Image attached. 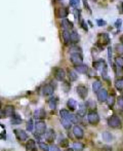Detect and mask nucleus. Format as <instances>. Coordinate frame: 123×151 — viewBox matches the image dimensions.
<instances>
[{"label": "nucleus", "mask_w": 123, "mask_h": 151, "mask_svg": "<svg viewBox=\"0 0 123 151\" xmlns=\"http://www.w3.org/2000/svg\"><path fill=\"white\" fill-rule=\"evenodd\" d=\"M54 76L59 81H63L66 78V72L62 68H56V71H54Z\"/></svg>", "instance_id": "nucleus-7"}, {"label": "nucleus", "mask_w": 123, "mask_h": 151, "mask_svg": "<svg viewBox=\"0 0 123 151\" xmlns=\"http://www.w3.org/2000/svg\"><path fill=\"white\" fill-rule=\"evenodd\" d=\"M22 118H21V116L18 115V114H14L12 117H11V123L12 124H21L22 123Z\"/></svg>", "instance_id": "nucleus-23"}, {"label": "nucleus", "mask_w": 123, "mask_h": 151, "mask_svg": "<svg viewBox=\"0 0 123 151\" xmlns=\"http://www.w3.org/2000/svg\"><path fill=\"white\" fill-rule=\"evenodd\" d=\"M96 23H97V25H99V26H101V27L106 25V21H103V20H97V21H96Z\"/></svg>", "instance_id": "nucleus-42"}, {"label": "nucleus", "mask_w": 123, "mask_h": 151, "mask_svg": "<svg viewBox=\"0 0 123 151\" xmlns=\"http://www.w3.org/2000/svg\"><path fill=\"white\" fill-rule=\"evenodd\" d=\"M67 119L68 120H70L72 123H76V122H77V117H76L75 115H73V114H70V115L68 116Z\"/></svg>", "instance_id": "nucleus-38"}, {"label": "nucleus", "mask_w": 123, "mask_h": 151, "mask_svg": "<svg viewBox=\"0 0 123 151\" xmlns=\"http://www.w3.org/2000/svg\"><path fill=\"white\" fill-rule=\"evenodd\" d=\"M73 148L75 151H82L84 149V144H82L81 142H75L73 144Z\"/></svg>", "instance_id": "nucleus-24"}, {"label": "nucleus", "mask_w": 123, "mask_h": 151, "mask_svg": "<svg viewBox=\"0 0 123 151\" xmlns=\"http://www.w3.org/2000/svg\"><path fill=\"white\" fill-rule=\"evenodd\" d=\"M73 135L75 136V138H77V139H82L83 136H84V132L79 125H75L73 127Z\"/></svg>", "instance_id": "nucleus-9"}, {"label": "nucleus", "mask_w": 123, "mask_h": 151, "mask_svg": "<svg viewBox=\"0 0 123 151\" xmlns=\"http://www.w3.org/2000/svg\"><path fill=\"white\" fill-rule=\"evenodd\" d=\"M68 107L70 108V110H75L76 107H77V103H76L75 100H73V99H70L67 103Z\"/></svg>", "instance_id": "nucleus-26"}, {"label": "nucleus", "mask_w": 123, "mask_h": 151, "mask_svg": "<svg viewBox=\"0 0 123 151\" xmlns=\"http://www.w3.org/2000/svg\"><path fill=\"white\" fill-rule=\"evenodd\" d=\"M111 1H112V0H111Z\"/></svg>", "instance_id": "nucleus-51"}, {"label": "nucleus", "mask_w": 123, "mask_h": 151, "mask_svg": "<svg viewBox=\"0 0 123 151\" xmlns=\"http://www.w3.org/2000/svg\"><path fill=\"white\" fill-rule=\"evenodd\" d=\"M121 8H122V9H121V14H123V2L121 3Z\"/></svg>", "instance_id": "nucleus-47"}, {"label": "nucleus", "mask_w": 123, "mask_h": 151, "mask_svg": "<svg viewBox=\"0 0 123 151\" xmlns=\"http://www.w3.org/2000/svg\"><path fill=\"white\" fill-rule=\"evenodd\" d=\"M115 86L118 91H121V92H122L123 91V78L117 79L115 82Z\"/></svg>", "instance_id": "nucleus-29"}, {"label": "nucleus", "mask_w": 123, "mask_h": 151, "mask_svg": "<svg viewBox=\"0 0 123 151\" xmlns=\"http://www.w3.org/2000/svg\"><path fill=\"white\" fill-rule=\"evenodd\" d=\"M79 1H80V0H71V5H73V6L77 5L78 3H79Z\"/></svg>", "instance_id": "nucleus-44"}, {"label": "nucleus", "mask_w": 123, "mask_h": 151, "mask_svg": "<svg viewBox=\"0 0 123 151\" xmlns=\"http://www.w3.org/2000/svg\"><path fill=\"white\" fill-rule=\"evenodd\" d=\"M115 49L119 54H123V44L122 43H120V44H116Z\"/></svg>", "instance_id": "nucleus-36"}, {"label": "nucleus", "mask_w": 123, "mask_h": 151, "mask_svg": "<svg viewBox=\"0 0 123 151\" xmlns=\"http://www.w3.org/2000/svg\"><path fill=\"white\" fill-rule=\"evenodd\" d=\"M26 148L28 151H35L36 150V143L34 140H29L26 144Z\"/></svg>", "instance_id": "nucleus-16"}, {"label": "nucleus", "mask_w": 123, "mask_h": 151, "mask_svg": "<svg viewBox=\"0 0 123 151\" xmlns=\"http://www.w3.org/2000/svg\"><path fill=\"white\" fill-rule=\"evenodd\" d=\"M87 119H88L89 123L97 124L99 121V116L96 111H90V112L88 113V115H87Z\"/></svg>", "instance_id": "nucleus-4"}, {"label": "nucleus", "mask_w": 123, "mask_h": 151, "mask_svg": "<svg viewBox=\"0 0 123 151\" xmlns=\"http://www.w3.org/2000/svg\"><path fill=\"white\" fill-rule=\"evenodd\" d=\"M108 124L112 129H120L121 125H122V122H121V119L118 116L113 115L108 119Z\"/></svg>", "instance_id": "nucleus-1"}, {"label": "nucleus", "mask_w": 123, "mask_h": 151, "mask_svg": "<svg viewBox=\"0 0 123 151\" xmlns=\"http://www.w3.org/2000/svg\"><path fill=\"white\" fill-rule=\"evenodd\" d=\"M35 129H36V135L40 136L43 135L46 132V124L44 121H37L35 124Z\"/></svg>", "instance_id": "nucleus-2"}, {"label": "nucleus", "mask_w": 123, "mask_h": 151, "mask_svg": "<svg viewBox=\"0 0 123 151\" xmlns=\"http://www.w3.org/2000/svg\"><path fill=\"white\" fill-rule=\"evenodd\" d=\"M33 115H34V118L41 120V119L46 117V112L44 109H37V110L34 111V114H33Z\"/></svg>", "instance_id": "nucleus-11"}, {"label": "nucleus", "mask_w": 123, "mask_h": 151, "mask_svg": "<svg viewBox=\"0 0 123 151\" xmlns=\"http://www.w3.org/2000/svg\"><path fill=\"white\" fill-rule=\"evenodd\" d=\"M76 91H77L78 96H79L81 99H85V98L87 97V95H88L87 87L84 86V85H78L77 89H76Z\"/></svg>", "instance_id": "nucleus-5"}, {"label": "nucleus", "mask_w": 123, "mask_h": 151, "mask_svg": "<svg viewBox=\"0 0 123 151\" xmlns=\"http://www.w3.org/2000/svg\"><path fill=\"white\" fill-rule=\"evenodd\" d=\"M87 70H88V67H87V65L81 64V65H78V66H76V71H77L78 73L84 74V73L87 72Z\"/></svg>", "instance_id": "nucleus-15"}, {"label": "nucleus", "mask_w": 123, "mask_h": 151, "mask_svg": "<svg viewBox=\"0 0 123 151\" xmlns=\"http://www.w3.org/2000/svg\"><path fill=\"white\" fill-rule=\"evenodd\" d=\"M62 27L64 28V30H69V29H71V28H73V24L70 21L65 19L62 22Z\"/></svg>", "instance_id": "nucleus-19"}, {"label": "nucleus", "mask_w": 123, "mask_h": 151, "mask_svg": "<svg viewBox=\"0 0 123 151\" xmlns=\"http://www.w3.org/2000/svg\"><path fill=\"white\" fill-rule=\"evenodd\" d=\"M70 60H71V62L75 65V66L81 65L83 62L82 56H81L80 54H78V53H73V54H71V57H70Z\"/></svg>", "instance_id": "nucleus-3"}, {"label": "nucleus", "mask_w": 123, "mask_h": 151, "mask_svg": "<svg viewBox=\"0 0 123 151\" xmlns=\"http://www.w3.org/2000/svg\"><path fill=\"white\" fill-rule=\"evenodd\" d=\"M108 59H109V62L111 63V60H112V47L108 49Z\"/></svg>", "instance_id": "nucleus-39"}, {"label": "nucleus", "mask_w": 123, "mask_h": 151, "mask_svg": "<svg viewBox=\"0 0 123 151\" xmlns=\"http://www.w3.org/2000/svg\"><path fill=\"white\" fill-rule=\"evenodd\" d=\"M65 151H74L73 149H67V150H65Z\"/></svg>", "instance_id": "nucleus-49"}, {"label": "nucleus", "mask_w": 123, "mask_h": 151, "mask_svg": "<svg viewBox=\"0 0 123 151\" xmlns=\"http://www.w3.org/2000/svg\"><path fill=\"white\" fill-rule=\"evenodd\" d=\"M99 41L102 43L103 45H106V44H108V43L110 42L109 35H108V34H106V33H101V34L99 35Z\"/></svg>", "instance_id": "nucleus-13"}, {"label": "nucleus", "mask_w": 123, "mask_h": 151, "mask_svg": "<svg viewBox=\"0 0 123 151\" xmlns=\"http://www.w3.org/2000/svg\"><path fill=\"white\" fill-rule=\"evenodd\" d=\"M27 129L29 132H32L33 129H34V123H33V120L32 119H29L27 122Z\"/></svg>", "instance_id": "nucleus-35"}, {"label": "nucleus", "mask_w": 123, "mask_h": 151, "mask_svg": "<svg viewBox=\"0 0 123 151\" xmlns=\"http://www.w3.org/2000/svg\"><path fill=\"white\" fill-rule=\"evenodd\" d=\"M62 124L66 129H69L70 127H72V122L68 120V119H62Z\"/></svg>", "instance_id": "nucleus-31"}, {"label": "nucleus", "mask_w": 123, "mask_h": 151, "mask_svg": "<svg viewBox=\"0 0 123 151\" xmlns=\"http://www.w3.org/2000/svg\"><path fill=\"white\" fill-rule=\"evenodd\" d=\"M70 35H71V33L69 32V30H64V31H63V39H64V42L66 43V44L71 42Z\"/></svg>", "instance_id": "nucleus-17"}, {"label": "nucleus", "mask_w": 123, "mask_h": 151, "mask_svg": "<svg viewBox=\"0 0 123 151\" xmlns=\"http://www.w3.org/2000/svg\"><path fill=\"white\" fill-rule=\"evenodd\" d=\"M60 115H61L62 119H67L68 116L70 115V113H69V111L66 110V109H62V110L60 111Z\"/></svg>", "instance_id": "nucleus-32"}, {"label": "nucleus", "mask_w": 123, "mask_h": 151, "mask_svg": "<svg viewBox=\"0 0 123 151\" xmlns=\"http://www.w3.org/2000/svg\"><path fill=\"white\" fill-rule=\"evenodd\" d=\"M115 64L118 68H123V58L122 57H118L115 60Z\"/></svg>", "instance_id": "nucleus-33"}, {"label": "nucleus", "mask_w": 123, "mask_h": 151, "mask_svg": "<svg viewBox=\"0 0 123 151\" xmlns=\"http://www.w3.org/2000/svg\"><path fill=\"white\" fill-rule=\"evenodd\" d=\"M77 77H78V74L76 73V71L69 70V78H70V80L75 81V80H77Z\"/></svg>", "instance_id": "nucleus-30"}, {"label": "nucleus", "mask_w": 123, "mask_h": 151, "mask_svg": "<svg viewBox=\"0 0 123 151\" xmlns=\"http://www.w3.org/2000/svg\"><path fill=\"white\" fill-rule=\"evenodd\" d=\"M70 38H71V42L72 43H77V42H79V40H80V37H79V35H78V33L75 32V31L71 32Z\"/></svg>", "instance_id": "nucleus-18"}, {"label": "nucleus", "mask_w": 123, "mask_h": 151, "mask_svg": "<svg viewBox=\"0 0 123 151\" xmlns=\"http://www.w3.org/2000/svg\"><path fill=\"white\" fill-rule=\"evenodd\" d=\"M118 106L123 109V98L122 97H120L119 99H118Z\"/></svg>", "instance_id": "nucleus-41"}, {"label": "nucleus", "mask_w": 123, "mask_h": 151, "mask_svg": "<svg viewBox=\"0 0 123 151\" xmlns=\"http://www.w3.org/2000/svg\"><path fill=\"white\" fill-rule=\"evenodd\" d=\"M56 104H58V101H56V98H51V99H49V101H48V106H49V108L52 109V110H54L56 108Z\"/></svg>", "instance_id": "nucleus-25"}, {"label": "nucleus", "mask_w": 123, "mask_h": 151, "mask_svg": "<svg viewBox=\"0 0 123 151\" xmlns=\"http://www.w3.org/2000/svg\"><path fill=\"white\" fill-rule=\"evenodd\" d=\"M102 138L103 140L106 141V142H111L113 140V136L111 135V133L109 132H104L102 134Z\"/></svg>", "instance_id": "nucleus-21"}, {"label": "nucleus", "mask_w": 123, "mask_h": 151, "mask_svg": "<svg viewBox=\"0 0 123 151\" xmlns=\"http://www.w3.org/2000/svg\"><path fill=\"white\" fill-rule=\"evenodd\" d=\"M0 104H1V101H0Z\"/></svg>", "instance_id": "nucleus-50"}, {"label": "nucleus", "mask_w": 123, "mask_h": 151, "mask_svg": "<svg viewBox=\"0 0 123 151\" xmlns=\"http://www.w3.org/2000/svg\"><path fill=\"white\" fill-rule=\"evenodd\" d=\"M85 114H86V107H85V105L81 104L80 107L78 108V115L81 116V117H83Z\"/></svg>", "instance_id": "nucleus-27"}, {"label": "nucleus", "mask_w": 123, "mask_h": 151, "mask_svg": "<svg viewBox=\"0 0 123 151\" xmlns=\"http://www.w3.org/2000/svg\"><path fill=\"white\" fill-rule=\"evenodd\" d=\"M97 99H99V103H103V102H106L108 99V92L107 89H101L97 92Z\"/></svg>", "instance_id": "nucleus-6"}, {"label": "nucleus", "mask_w": 123, "mask_h": 151, "mask_svg": "<svg viewBox=\"0 0 123 151\" xmlns=\"http://www.w3.org/2000/svg\"><path fill=\"white\" fill-rule=\"evenodd\" d=\"M121 24H122V21H121V20H117V21H116V24H115L116 28H119V29H120Z\"/></svg>", "instance_id": "nucleus-43"}, {"label": "nucleus", "mask_w": 123, "mask_h": 151, "mask_svg": "<svg viewBox=\"0 0 123 151\" xmlns=\"http://www.w3.org/2000/svg\"><path fill=\"white\" fill-rule=\"evenodd\" d=\"M94 68L99 70V69H106V65H105L104 61H97V62H94Z\"/></svg>", "instance_id": "nucleus-22"}, {"label": "nucleus", "mask_w": 123, "mask_h": 151, "mask_svg": "<svg viewBox=\"0 0 123 151\" xmlns=\"http://www.w3.org/2000/svg\"><path fill=\"white\" fill-rule=\"evenodd\" d=\"M106 102H107V104H108V106H109V107H113V106H114V104H115V98L113 97H108V99H107V101H106Z\"/></svg>", "instance_id": "nucleus-34"}, {"label": "nucleus", "mask_w": 123, "mask_h": 151, "mask_svg": "<svg viewBox=\"0 0 123 151\" xmlns=\"http://www.w3.org/2000/svg\"><path fill=\"white\" fill-rule=\"evenodd\" d=\"M82 25H83V29L85 30V31H87V27L85 26V23H84V22H82Z\"/></svg>", "instance_id": "nucleus-46"}, {"label": "nucleus", "mask_w": 123, "mask_h": 151, "mask_svg": "<svg viewBox=\"0 0 123 151\" xmlns=\"http://www.w3.org/2000/svg\"><path fill=\"white\" fill-rule=\"evenodd\" d=\"M101 89H102V82H101V81L96 80L92 83V91H94V93H96V94H97V92H99Z\"/></svg>", "instance_id": "nucleus-20"}, {"label": "nucleus", "mask_w": 123, "mask_h": 151, "mask_svg": "<svg viewBox=\"0 0 123 151\" xmlns=\"http://www.w3.org/2000/svg\"><path fill=\"white\" fill-rule=\"evenodd\" d=\"M49 151H61V149L59 148V146L52 145L51 147H49Z\"/></svg>", "instance_id": "nucleus-40"}, {"label": "nucleus", "mask_w": 123, "mask_h": 151, "mask_svg": "<svg viewBox=\"0 0 123 151\" xmlns=\"http://www.w3.org/2000/svg\"><path fill=\"white\" fill-rule=\"evenodd\" d=\"M58 18H66L68 16V9L66 7H61L59 8V11H58V14H56Z\"/></svg>", "instance_id": "nucleus-14"}, {"label": "nucleus", "mask_w": 123, "mask_h": 151, "mask_svg": "<svg viewBox=\"0 0 123 151\" xmlns=\"http://www.w3.org/2000/svg\"><path fill=\"white\" fill-rule=\"evenodd\" d=\"M39 147H40L43 151H49V147H48V145L46 143L40 142V143H39Z\"/></svg>", "instance_id": "nucleus-37"}, {"label": "nucleus", "mask_w": 123, "mask_h": 151, "mask_svg": "<svg viewBox=\"0 0 123 151\" xmlns=\"http://www.w3.org/2000/svg\"><path fill=\"white\" fill-rule=\"evenodd\" d=\"M83 4H84V6H85V7L87 8L88 11H90V9H89V5H88V3H87V0H83Z\"/></svg>", "instance_id": "nucleus-45"}, {"label": "nucleus", "mask_w": 123, "mask_h": 151, "mask_svg": "<svg viewBox=\"0 0 123 151\" xmlns=\"http://www.w3.org/2000/svg\"><path fill=\"white\" fill-rule=\"evenodd\" d=\"M45 138H46V140L49 141V142H51V141L54 140V132L52 131V129H49L47 133L45 134Z\"/></svg>", "instance_id": "nucleus-28"}, {"label": "nucleus", "mask_w": 123, "mask_h": 151, "mask_svg": "<svg viewBox=\"0 0 123 151\" xmlns=\"http://www.w3.org/2000/svg\"><path fill=\"white\" fill-rule=\"evenodd\" d=\"M120 41H121V43L123 44V35H121V37H120Z\"/></svg>", "instance_id": "nucleus-48"}, {"label": "nucleus", "mask_w": 123, "mask_h": 151, "mask_svg": "<svg viewBox=\"0 0 123 151\" xmlns=\"http://www.w3.org/2000/svg\"><path fill=\"white\" fill-rule=\"evenodd\" d=\"M54 86L51 85V84H45V85L43 86L42 89V94L43 96H51V95L54 94Z\"/></svg>", "instance_id": "nucleus-10"}, {"label": "nucleus", "mask_w": 123, "mask_h": 151, "mask_svg": "<svg viewBox=\"0 0 123 151\" xmlns=\"http://www.w3.org/2000/svg\"><path fill=\"white\" fill-rule=\"evenodd\" d=\"M3 114L6 116V117H12L14 115V106L11 105H7L5 108H4V110H3Z\"/></svg>", "instance_id": "nucleus-12"}, {"label": "nucleus", "mask_w": 123, "mask_h": 151, "mask_svg": "<svg viewBox=\"0 0 123 151\" xmlns=\"http://www.w3.org/2000/svg\"><path fill=\"white\" fill-rule=\"evenodd\" d=\"M14 134H16V138H18V140H20V141L28 140L27 133L25 132V131H23V129H16V131H14Z\"/></svg>", "instance_id": "nucleus-8"}]
</instances>
